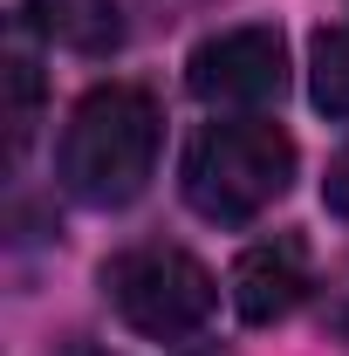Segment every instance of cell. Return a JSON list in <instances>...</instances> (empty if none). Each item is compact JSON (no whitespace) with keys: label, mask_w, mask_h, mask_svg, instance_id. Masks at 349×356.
<instances>
[{"label":"cell","mask_w":349,"mask_h":356,"mask_svg":"<svg viewBox=\"0 0 349 356\" xmlns=\"http://www.w3.org/2000/svg\"><path fill=\"white\" fill-rule=\"evenodd\" d=\"M158 137H165V124H158L151 89L96 83L69 110V131H62V158H55L62 192L96 206V213L131 206L137 192L151 185V172H158Z\"/></svg>","instance_id":"cell-1"},{"label":"cell","mask_w":349,"mask_h":356,"mask_svg":"<svg viewBox=\"0 0 349 356\" xmlns=\"http://www.w3.org/2000/svg\"><path fill=\"white\" fill-rule=\"evenodd\" d=\"M295 185V137L267 117H226L185 144V206L213 226H247Z\"/></svg>","instance_id":"cell-2"},{"label":"cell","mask_w":349,"mask_h":356,"mask_svg":"<svg viewBox=\"0 0 349 356\" xmlns=\"http://www.w3.org/2000/svg\"><path fill=\"white\" fill-rule=\"evenodd\" d=\"M103 288H110L117 315L151 343H178V336L206 329V315L219 309L213 274L185 247H131V254H117L103 267Z\"/></svg>","instance_id":"cell-3"},{"label":"cell","mask_w":349,"mask_h":356,"mask_svg":"<svg viewBox=\"0 0 349 356\" xmlns=\"http://www.w3.org/2000/svg\"><path fill=\"white\" fill-rule=\"evenodd\" d=\"M185 83L213 110H261L288 83V48H281L274 28H226V35L192 48Z\"/></svg>","instance_id":"cell-4"},{"label":"cell","mask_w":349,"mask_h":356,"mask_svg":"<svg viewBox=\"0 0 349 356\" xmlns=\"http://www.w3.org/2000/svg\"><path fill=\"white\" fill-rule=\"evenodd\" d=\"M302 295H308V247L295 233H274V240L247 247L233 261V309H240V322H254V329L295 315Z\"/></svg>","instance_id":"cell-5"},{"label":"cell","mask_w":349,"mask_h":356,"mask_svg":"<svg viewBox=\"0 0 349 356\" xmlns=\"http://www.w3.org/2000/svg\"><path fill=\"white\" fill-rule=\"evenodd\" d=\"M21 14H28V28H42L48 42L83 48V55H103V48H117V35H124L117 0H28Z\"/></svg>","instance_id":"cell-6"},{"label":"cell","mask_w":349,"mask_h":356,"mask_svg":"<svg viewBox=\"0 0 349 356\" xmlns=\"http://www.w3.org/2000/svg\"><path fill=\"white\" fill-rule=\"evenodd\" d=\"M308 96L322 117H349V21L322 28L315 35V55H308Z\"/></svg>","instance_id":"cell-7"},{"label":"cell","mask_w":349,"mask_h":356,"mask_svg":"<svg viewBox=\"0 0 349 356\" xmlns=\"http://www.w3.org/2000/svg\"><path fill=\"white\" fill-rule=\"evenodd\" d=\"M42 124V76L28 55H7V137H14V158L28 151V137Z\"/></svg>","instance_id":"cell-8"},{"label":"cell","mask_w":349,"mask_h":356,"mask_svg":"<svg viewBox=\"0 0 349 356\" xmlns=\"http://www.w3.org/2000/svg\"><path fill=\"white\" fill-rule=\"evenodd\" d=\"M322 206H329V213L349 226V151L336 158V165H329V178H322Z\"/></svg>","instance_id":"cell-9"},{"label":"cell","mask_w":349,"mask_h":356,"mask_svg":"<svg viewBox=\"0 0 349 356\" xmlns=\"http://www.w3.org/2000/svg\"><path fill=\"white\" fill-rule=\"evenodd\" d=\"M199 356H206V350H199Z\"/></svg>","instance_id":"cell-10"}]
</instances>
